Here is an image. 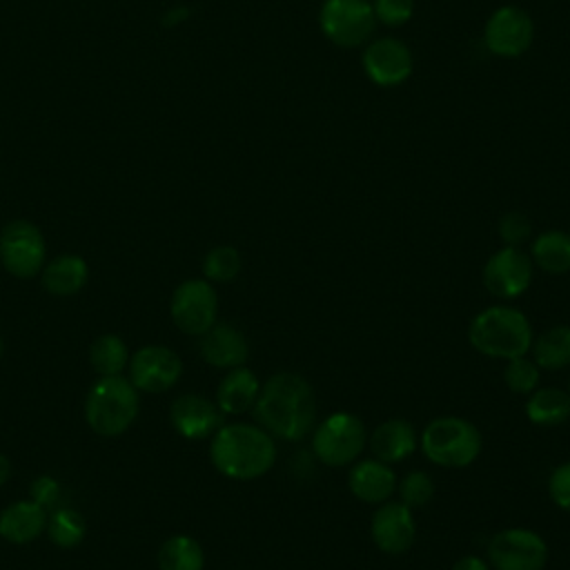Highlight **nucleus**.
<instances>
[{"label": "nucleus", "mask_w": 570, "mask_h": 570, "mask_svg": "<svg viewBox=\"0 0 570 570\" xmlns=\"http://www.w3.org/2000/svg\"><path fill=\"white\" fill-rule=\"evenodd\" d=\"M534 363L543 370H561L570 365V325H554L546 330L530 345Z\"/></svg>", "instance_id": "nucleus-26"}, {"label": "nucleus", "mask_w": 570, "mask_h": 570, "mask_svg": "<svg viewBox=\"0 0 570 570\" xmlns=\"http://www.w3.org/2000/svg\"><path fill=\"white\" fill-rule=\"evenodd\" d=\"M468 338L472 347L492 358L523 356L532 345V327L523 312L505 305H494L479 312L470 327Z\"/></svg>", "instance_id": "nucleus-3"}, {"label": "nucleus", "mask_w": 570, "mask_h": 570, "mask_svg": "<svg viewBox=\"0 0 570 570\" xmlns=\"http://www.w3.org/2000/svg\"><path fill=\"white\" fill-rule=\"evenodd\" d=\"M89 363L98 376H118L129 365V352L120 336L102 334L89 347Z\"/></svg>", "instance_id": "nucleus-27"}, {"label": "nucleus", "mask_w": 570, "mask_h": 570, "mask_svg": "<svg viewBox=\"0 0 570 570\" xmlns=\"http://www.w3.org/2000/svg\"><path fill=\"white\" fill-rule=\"evenodd\" d=\"M416 537L412 508L405 503H381L372 517V539L385 554H403Z\"/></svg>", "instance_id": "nucleus-16"}, {"label": "nucleus", "mask_w": 570, "mask_h": 570, "mask_svg": "<svg viewBox=\"0 0 570 570\" xmlns=\"http://www.w3.org/2000/svg\"><path fill=\"white\" fill-rule=\"evenodd\" d=\"M370 450L383 463L403 461L416 450V432L405 419H387L372 432Z\"/></svg>", "instance_id": "nucleus-20"}, {"label": "nucleus", "mask_w": 570, "mask_h": 570, "mask_svg": "<svg viewBox=\"0 0 570 570\" xmlns=\"http://www.w3.org/2000/svg\"><path fill=\"white\" fill-rule=\"evenodd\" d=\"M396 490L401 494V503L407 508H423L434 497V481L430 474L412 470L401 479V483H396Z\"/></svg>", "instance_id": "nucleus-31"}, {"label": "nucleus", "mask_w": 570, "mask_h": 570, "mask_svg": "<svg viewBox=\"0 0 570 570\" xmlns=\"http://www.w3.org/2000/svg\"><path fill=\"white\" fill-rule=\"evenodd\" d=\"M47 243L42 232L24 220H9L0 232V263L2 267L22 281L38 276L45 267Z\"/></svg>", "instance_id": "nucleus-7"}, {"label": "nucleus", "mask_w": 570, "mask_h": 570, "mask_svg": "<svg viewBox=\"0 0 570 570\" xmlns=\"http://www.w3.org/2000/svg\"><path fill=\"white\" fill-rule=\"evenodd\" d=\"M483 36L492 53L501 58H517L530 47L534 27L523 9L501 7L490 16Z\"/></svg>", "instance_id": "nucleus-13"}, {"label": "nucleus", "mask_w": 570, "mask_h": 570, "mask_svg": "<svg viewBox=\"0 0 570 570\" xmlns=\"http://www.w3.org/2000/svg\"><path fill=\"white\" fill-rule=\"evenodd\" d=\"M376 27V16L365 0H325L321 7L323 33L341 45L356 47L365 42Z\"/></svg>", "instance_id": "nucleus-10"}, {"label": "nucleus", "mask_w": 570, "mask_h": 570, "mask_svg": "<svg viewBox=\"0 0 570 570\" xmlns=\"http://www.w3.org/2000/svg\"><path fill=\"white\" fill-rule=\"evenodd\" d=\"M503 381L512 392L530 394L539 385V365L525 358V354L508 358V365L503 370Z\"/></svg>", "instance_id": "nucleus-30"}, {"label": "nucleus", "mask_w": 570, "mask_h": 570, "mask_svg": "<svg viewBox=\"0 0 570 570\" xmlns=\"http://www.w3.org/2000/svg\"><path fill=\"white\" fill-rule=\"evenodd\" d=\"M452 570H490V563L483 561L481 557H472V554H470V557L459 559Z\"/></svg>", "instance_id": "nucleus-36"}, {"label": "nucleus", "mask_w": 570, "mask_h": 570, "mask_svg": "<svg viewBox=\"0 0 570 570\" xmlns=\"http://www.w3.org/2000/svg\"><path fill=\"white\" fill-rule=\"evenodd\" d=\"M200 356L220 370L238 367L249 356L247 338L232 323H214L205 334H200Z\"/></svg>", "instance_id": "nucleus-17"}, {"label": "nucleus", "mask_w": 570, "mask_h": 570, "mask_svg": "<svg viewBox=\"0 0 570 570\" xmlns=\"http://www.w3.org/2000/svg\"><path fill=\"white\" fill-rule=\"evenodd\" d=\"M0 354H2V336H0Z\"/></svg>", "instance_id": "nucleus-38"}, {"label": "nucleus", "mask_w": 570, "mask_h": 570, "mask_svg": "<svg viewBox=\"0 0 570 570\" xmlns=\"http://www.w3.org/2000/svg\"><path fill=\"white\" fill-rule=\"evenodd\" d=\"M532 281V261L530 256L514 247L505 245L499 249L483 267V285L497 298H517L521 296Z\"/></svg>", "instance_id": "nucleus-12"}, {"label": "nucleus", "mask_w": 570, "mask_h": 570, "mask_svg": "<svg viewBox=\"0 0 570 570\" xmlns=\"http://www.w3.org/2000/svg\"><path fill=\"white\" fill-rule=\"evenodd\" d=\"M42 287L53 296H73L89 281V265L78 254H60L45 263L40 272Z\"/></svg>", "instance_id": "nucleus-21"}, {"label": "nucleus", "mask_w": 570, "mask_h": 570, "mask_svg": "<svg viewBox=\"0 0 570 570\" xmlns=\"http://www.w3.org/2000/svg\"><path fill=\"white\" fill-rule=\"evenodd\" d=\"M138 410V390L122 374L100 376L85 399V421L98 436L122 434L136 421Z\"/></svg>", "instance_id": "nucleus-4"}, {"label": "nucleus", "mask_w": 570, "mask_h": 570, "mask_svg": "<svg viewBox=\"0 0 570 570\" xmlns=\"http://www.w3.org/2000/svg\"><path fill=\"white\" fill-rule=\"evenodd\" d=\"M534 263L548 274L570 272V234L550 229L532 243Z\"/></svg>", "instance_id": "nucleus-25"}, {"label": "nucleus", "mask_w": 570, "mask_h": 570, "mask_svg": "<svg viewBox=\"0 0 570 570\" xmlns=\"http://www.w3.org/2000/svg\"><path fill=\"white\" fill-rule=\"evenodd\" d=\"M183 374L180 356L165 345H145L129 356L127 379L138 392H165L178 383Z\"/></svg>", "instance_id": "nucleus-11"}, {"label": "nucleus", "mask_w": 570, "mask_h": 570, "mask_svg": "<svg viewBox=\"0 0 570 570\" xmlns=\"http://www.w3.org/2000/svg\"><path fill=\"white\" fill-rule=\"evenodd\" d=\"M205 552L189 534H174L163 541L158 550L160 570H203Z\"/></svg>", "instance_id": "nucleus-24"}, {"label": "nucleus", "mask_w": 570, "mask_h": 570, "mask_svg": "<svg viewBox=\"0 0 570 570\" xmlns=\"http://www.w3.org/2000/svg\"><path fill=\"white\" fill-rule=\"evenodd\" d=\"M376 20L383 24H403L414 11V0H374L372 4Z\"/></svg>", "instance_id": "nucleus-33"}, {"label": "nucleus", "mask_w": 570, "mask_h": 570, "mask_svg": "<svg viewBox=\"0 0 570 570\" xmlns=\"http://www.w3.org/2000/svg\"><path fill=\"white\" fill-rule=\"evenodd\" d=\"M367 441L363 421L350 412H334L323 419L312 434L316 459L330 468H343L358 459Z\"/></svg>", "instance_id": "nucleus-6"}, {"label": "nucleus", "mask_w": 570, "mask_h": 570, "mask_svg": "<svg viewBox=\"0 0 570 570\" xmlns=\"http://www.w3.org/2000/svg\"><path fill=\"white\" fill-rule=\"evenodd\" d=\"M254 416L272 436L301 441L314 428V392L301 374L278 372L261 385L254 403Z\"/></svg>", "instance_id": "nucleus-1"}, {"label": "nucleus", "mask_w": 570, "mask_h": 570, "mask_svg": "<svg viewBox=\"0 0 570 570\" xmlns=\"http://www.w3.org/2000/svg\"><path fill=\"white\" fill-rule=\"evenodd\" d=\"M258 392H261L258 376L249 367L238 365L227 370V374L218 383L216 405L220 407L223 414H243L249 407H254Z\"/></svg>", "instance_id": "nucleus-22"}, {"label": "nucleus", "mask_w": 570, "mask_h": 570, "mask_svg": "<svg viewBox=\"0 0 570 570\" xmlns=\"http://www.w3.org/2000/svg\"><path fill=\"white\" fill-rule=\"evenodd\" d=\"M421 450L441 468H465L481 452V434L468 419L441 416L421 432Z\"/></svg>", "instance_id": "nucleus-5"}, {"label": "nucleus", "mask_w": 570, "mask_h": 570, "mask_svg": "<svg viewBox=\"0 0 570 570\" xmlns=\"http://www.w3.org/2000/svg\"><path fill=\"white\" fill-rule=\"evenodd\" d=\"M218 296L207 278L183 281L169 301V316L174 325L189 334L200 336L216 323Z\"/></svg>", "instance_id": "nucleus-8"}, {"label": "nucleus", "mask_w": 570, "mask_h": 570, "mask_svg": "<svg viewBox=\"0 0 570 570\" xmlns=\"http://www.w3.org/2000/svg\"><path fill=\"white\" fill-rule=\"evenodd\" d=\"M488 561L494 570H543L548 546L528 528H508L490 539Z\"/></svg>", "instance_id": "nucleus-9"}, {"label": "nucleus", "mask_w": 570, "mask_h": 570, "mask_svg": "<svg viewBox=\"0 0 570 570\" xmlns=\"http://www.w3.org/2000/svg\"><path fill=\"white\" fill-rule=\"evenodd\" d=\"M169 421L180 436L200 441L223 425V412L216 401H209L203 394H183L171 403Z\"/></svg>", "instance_id": "nucleus-14"}, {"label": "nucleus", "mask_w": 570, "mask_h": 570, "mask_svg": "<svg viewBox=\"0 0 570 570\" xmlns=\"http://www.w3.org/2000/svg\"><path fill=\"white\" fill-rule=\"evenodd\" d=\"M363 67L376 85L394 87L412 73V53L396 38H379L365 49Z\"/></svg>", "instance_id": "nucleus-15"}, {"label": "nucleus", "mask_w": 570, "mask_h": 570, "mask_svg": "<svg viewBox=\"0 0 570 570\" xmlns=\"http://www.w3.org/2000/svg\"><path fill=\"white\" fill-rule=\"evenodd\" d=\"M209 459L223 476L252 481L269 472L274 465L276 443L261 425L227 423L212 434Z\"/></svg>", "instance_id": "nucleus-2"}, {"label": "nucleus", "mask_w": 570, "mask_h": 570, "mask_svg": "<svg viewBox=\"0 0 570 570\" xmlns=\"http://www.w3.org/2000/svg\"><path fill=\"white\" fill-rule=\"evenodd\" d=\"M396 483L394 470L379 459L358 461L347 474L352 494L363 503H385L396 492Z\"/></svg>", "instance_id": "nucleus-19"}, {"label": "nucleus", "mask_w": 570, "mask_h": 570, "mask_svg": "<svg viewBox=\"0 0 570 570\" xmlns=\"http://www.w3.org/2000/svg\"><path fill=\"white\" fill-rule=\"evenodd\" d=\"M240 272V254L232 245H218L203 258V274L209 283H229Z\"/></svg>", "instance_id": "nucleus-29"}, {"label": "nucleus", "mask_w": 570, "mask_h": 570, "mask_svg": "<svg viewBox=\"0 0 570 570\" xmlns=\"http://www.w3.org/2000/svg\"><path fill=\"white\" fill-rule=\"evenodd\" d=\"M9 476H11V461L4 454H0V485H4Z\"/></svg>", "instance_id": "nucleus-37"}, {"label": "nucleus", "mask_w": 570, "mask_h": 570, "mask_svg": "<svg viewBox=\"0 0 570 570\" xmlns=\"http://www.w3.org/2000/svg\"><path fill=\"white\" fill-rule=\"evenodd\" d=\"M525 414L534 425H561L570 419V394L559 387L537 390L525 403Z\"/></svg>", "instance_id": "nucleus-23"}, {"label": "nucleus", "mask_w": 570, "mask_h": 570, "mask_svg": "<svg viewBox=\"0 0 570 570\" xmlns=\"http://www.w3.org/2000/svg\"><path fill=\"white\" fill-rule=\"evenodd\" d=\"M47 519L49 512L29 497L13 501L0 512V537L16 546L31 543L45 532Z\"/></svg>", "instance_id": "nucleus-18"}, {"label": "nucleus", "mask_w": 570, "mask_h": 570, "mask_svg": "<svg viewBox=\"0 0 570 570\" xmlns=\"http://www.w3.org/2000/svg\"><path fill=\"white\" fill-rule=\"evenodd\" d=\"M550 499L566 512H570V461L561 463L552 470L548 479Z\"/></svg>", "instance_id": "nucleus-34"}, {"label": "nucleus", "mask_w": 570, "mask_h": 570, "mask_svg": "<svg viewBox=\"0 0 570 570\" xmlns=\"http://www.w3.org/2000/svg\"><path fill=\"white\" fill-rule=\"evenodd\" d=\"M60 483L58 479L49 476V474H40L29 483V499L36 501L38 505H42L47 512L56 510L60 503Z\"/></svg>", "instance_id": "nucleus-32"}, {"label": "nucleus", "mask_w": 570, "mask_h": 570, "mask_svg": "<svg viewBox=\"0 0 570 570\" xmlns=\"http://www.w3.org/2000/svg\"><path fill=\"white\" fill-rule=\"evenodd\" d=\"M499 236L505 240V245L519 247L530 236V220L519 212H510L499 223Z\"/></svg>", "instance_id": "nucleus-35"}, {"label": "nucleus", "mask_w": 570, "mask_h": 570, "mask_svg": "<svg viewBox=\"0 0 570 570\" xmlns=\"http://www.w3.org/2000/svg\"><path fill=\"white\" fill-rule=\"evenodd\" d=\"M45 532H47V537L51 539L53 546L76 548V546L82 543V539L87 534V523H85V517L78 510L56 508V510L49 512Z\"/></svg>", "instance_id": "nucleus-28"}]
</instances>
